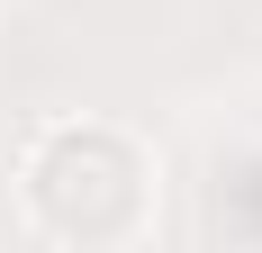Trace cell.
<instances>
[{"label":"cell","instance_id":"obj_1","mask_svg":"<svg viewBox=\"0 0 262 253\" xmlns=\"http://www.w3.org/2000/svg\"><path fill=\"white\" fill-rule=\"evenodd\" d=\"M154 154L108 118H54L18 163V208L54 244H127L154 226Z\"/></svg>","mask_w":262,"mask_h":253}]
</instances>
